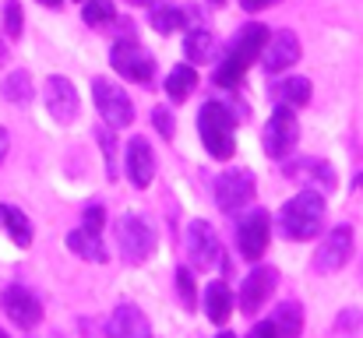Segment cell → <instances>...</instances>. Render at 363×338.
<instances>
[{
    "mask_svg": "<svg viewBox=\"0 0 363 338\" xmlns=\"http://www.w3.org/2000/svg\"><path fill=\"white\" fill-rule=\"evenodd\" d=\"M268 4H272V0H240L243 11H264Z\"/></svg>",
    "mask_w": 363,
    "mask_h": 338,
    "instance_id": "35",
    "label": "cell"
},
{
    "mask_svg": "<svg viewBox=\"0 0 363 338\" xmlns=\"http://www.w3.org/2000/svg\"><path fill=\"white\" fill-rule=\"evenodd\" d=\"M293 169H300V176H307L311 184H318L314 191H335V169L328 166V162H321V159H303L300 166H293Z\"/></svg>",
    "mask_w": 363,
    "mask_h": 338,
    "instance_id": "26",
    "label": "cell"
},
{
    "mask_svg": "<svg viewBox=\"0 0 363 338\" xmlns=\"http://www.w3.org/2000/svg\"><path fill=\"white\" fill-rule=\"evenodd\" d=\"M4 60H7V43L0 39V64H4Z\"/></svg>",
    "mask_w": 363,
    "mask_h": 338,
    "instance_id": "38",
    "label": "cell"
},
{
    "mask_svg": "<svg viewBox=\"0 0 363 338\" xmlns=\"http://www.w3.org/2000/svg\"><path fill=\"white\" fill-rule=\"evenodd\" d=\"M216 338H237V335H233V332H219Z\"/></svg>",
    "mask_w": 363,
    "mask_h": 338,
    "instance_id": "41",
    "label": "cell"
},
{
    "mask_svg": "<svg viewBox=\"0 0 363 338\" xmlns=\"http://www.w3.org/2000/svg\"><path fill=\"white\" fill-rule=\"evenodd\" d=\"M272 328H275V338H300L303 332V307L300 303H279L275 314H272Z\"/></svg>",
    "mask_w": 363,
    "mask_h": 338,
    "instance_id": "22",
    "label": "cell"
},
{
    "mask_svg": "<svg viewBox=\"0 0 363 338\" xmlns=\"http://www.w3.org/2000/svg\"><path fill=\"white\" fill-rule=\"evenodd\" d=\"M85 229H89V232H99V236H103V225H106V208H103V205H89V208H85Z\"/></svg>",
    "mask_w": 363,
    "mask_h": 338,
    "instance_id": "33",
    "label": "cell"
},
{
    "mask_svg": "<svg viewBox=\"0 0 363 338\" xmlns=\"http://www.w3.org/2000/svg\"><path fill=\"white\" fill-rule=\"evenodd\" d=\"M82 4H85V0H82Z\"/></svg>",
    "mask_w": 363,
    "mask_h": 338,
    "instance_id": "44",
    "label": "cell"
},
{
    "mask_svg": "<svg viewBox=\"0 0 363 338\" xmlns=\"http://www.w3.org/2000/svg\"><path fill=\"white\" fill-rule=\"evenodd\" d=\"M0 229L18 243V247H32V219L14 208V205H0Z\"/></svg>",
    "mask_w": 363,
    "mask_h": 338,
    "instance_id": "20",
    "label": "cell"
},
{
    "mask_svg": "<svg viewBox=\"0 0 363 338\" xmlns=\"http://www.w3.org/2000/svg\"><path fill=\"white\" fill-rule=\"evenodd\" d=\"M99 148H103V162H106V176H117V137L113 134H99Z\"/></svg>",
    "mask_w": 363,
    "mask_h": 338,
    "instance_id": "31",
    "label": "cell"
},
{
    "mask_svg": "<svg viewBox=\"0 0 363 338\" xmlns=\"http://www.w3.org/2000/svg\"><path fill=\"white\" fill-rule=\"evenodd\" d=\"M254 194H257V180H254L250 169H226L216 180V205L230 215L247 208L254 201Z\"/></svg>",
    "mask_w": 363,
    "mask_h": 338,
    "instance_id": "8",
    "label": "cell"
},
{
    "mask_svg": "<svg viewBox=\"0 0 363 338\" xmlns=\"http://www.w3.org/2000/svg\"><path fill=\"white\" fill-rule=\"evenodd\" d=\"M82 18H85V25H110L117 18V7H113V0H85Z\"/></svg>",
    "mask_w": 363,
    "mask_h": 338,
    "instance_id": "28",
    "label": "cell"
},
{
    "mask_svg": "<svg viewBox=\"0 0 363 338\" xmlns=\"http://www.w3.org/2000/svg\"><path fill=\"white\" fill-rule=\"evenodd\" d=\"M353 187H357V191H363V176H357V180H353Z\"/></svg>",
    "mask_w": 363,
    "mask_h": 338,
    "instance_id": "40",
    "label": "cell"
},
{
    "mask_svg": "<svg viewBox=\"0 0 363 338\" xmlns=\"http://www.w3.org/2000/svg\"><path fill=\"white\" fill-rule=\"evenodd\" d=\"M106 338H152V325L138 307L123 303L106 321Z\"/></svg>",
    "mask_w": 363,
    "mask_h": 338,
    "instance_id": "17",
    "label": "cell"
},
{
    "mask_svg": "<svg viewBox=\"0 0 363 338\" xmlns=\"http://www.w3.org/2000/svg\"><path fill=\"white\" fill-rule=\"evenodd\" d=\"M110 64H113V71H117L121 78L134 81V85H152V78H155V57H152L145 46H138L134 39L113 43Z\"/></svg>",
    "mask_w": 363,
    "mask_h": 338,
    "instance_id": "5",
    "label": "cell"
},
{
    "mask_svg": "<svg viewBox=\"0 0 363 338\" xmlns=\"http://www.w3.org/2000/svg\"><path fill=\"white\" fill-rule=\"evenodd\" d=\"M152 28L162 32V35H169V32H177V28H187V18H184L180 7L162 4V7H152Z\"/></svg>",
    "mask_w": 363,
    "mask_h": 338,
    "instance_id": "27",
    "label": "cell"
},
{
    "mask_svg": "<svg viewBox=\"0 0 363 338\" xmlns=\"http://www.w3.org/2000/svg\"><path fill=\"white\" fill-rule=\"evenodd\" d=\"M67 250L78 254L82 261H92V264H103L106 261V247H103V236L99 232H89L85 225L71 229L67 232Z\"/></svg>",
    "mask_w": 363,
    "mask_h": 338,
    "instance_id": "18",
    "label": "cell"
},
{
    "mask_svg": "<svg viewBox=\"0 0 363 338\" xmlns=\"http://www.w3.org/2000/svg\"><path fill=\"white\" fill-rule=\"evenodd\" d=\"M187 254H191V264L198 268V271H216V268H223L226 264V257H223V243H219V236H216V229L205 222V219H194V222L187 225Z\"/></svg>",
    "mask_w": 363,
    "mask_h": 338,
    "instance_id": "7",
    "label": "cell"
},
{
    "mask_svg": "<svg viewBox=\"0 0 363 338\" xmlns=\"http://www.w3.org/2000/svg\"><path fill=\"white\" fill-rule=\"evenodd\" d=\"M184 53L191 57V64H208L216 60V35L201 25V28H191L187 39H184Z\"/></svg>",
    "mask_w": 363,
    "mask_h": 338,
    "instance_id": "23",
    "label": "cell"
},
{
    "mask_svg": "<svg viewBox=\"0 0 363 338\" xmlns=\"http://www.w3.org/2000/svg\"><path fill=\"white\" fill-rule=\"evenodd\" d=\"M0 338H7V335H4V332H0Z\"/></svg>",
    "mask_w": 363,
    "mask_h": 338,
    "instance_id": "43",
    "label": "cell"
},
{
    "mask_svg": "<svg viewBox=\"0 0 363 338\" xmlns=\"http://www.w3.org/2000/svg\"><path fill=\"white\" fill-rule=\"evenodd\" d=\"M198 134L212 159H233L237 152V116L226 103H205L198 113Z\"/></svg>",
    "mask_w": 363,
    "mask_h": 338,
    "instance_id": "3",
    "label": "cell"
},
{
    "mask_svg": "<svg viewBox=\"0 0 363 338\" xmlns=\"http://www.w3.org/2000/svg\"><path fill=\"white\" fill-rule=\"evenodd\" d=\"M155 243H159V229L148 215L123 212L121 222H117V247H121V257L127 264H145L155 254Z\"/></svg>",
    "mask_w": 363,
    "mask_h": 338,
    "instance_id": "4",
    "label": "cell"
},
{
    "mask_svg": "<svg viewBox=\"0 0 363 338\" xmlns=\"http://www.w3.org/2000/svg\"><path fill=\"white\" fill-rule=\"evenodd\" d=\"M208 4H212V7H219V4H223V0H208Z\"/></svg>",
    "mask_w": 363,
    "mask_h": 338,
    "instance_id": "42",
    "label": "cell"
},
{
    "mask_svg": "<svg viewBox=\"0 0 363 338\" xmlns=\"http://www.w3.org/2000/svg\"><path fill=\"white\" fill-rule=\"evenodd\" d=\"M247 338H275V328H272V321H257L250 332H247Z\"/></svg>",
    "mask_w": 363,
    "mask_h": 338,
    "instance_id": "34",
    "label": "cell"
},
{
    "mask_svg": "<svg viewBox=\"0 0 363 338\" xmlns=\"http://www.w3.org/2000/svg\"><path fill=\"white\" fill-rule=\"evenodd\" d=\"M152 123H155V130H159V134H162L166 141H169V137L177 134V123H173V113L166 110V106H155V110H152Z\"/></svg>",
    "mask_w": 363,
    "mask_h": 338,
    "instance_id": "32",
    "label": "cell"
},
{
    "mask_svg": "<svg viewBox=\"0 0 363 338\" xmlns=\"http://www.w3.org/2000/svg\"><path fill=\"white\" fill-rule=\"evenodd\" d=\"M39 4H46V7H60L64 0H39Z\"/></svg>",
    "mask_w": 363,
    "mask_h": 338,
    "instance_id": "39",
    "label": "cell"
},
{
    "mask_svg": "<svg viewBox=\"0 0 363 338\" xmlns=\"http://www.w3.org/2000/svg\"><path fill=\"white\" fill-rule=\"evenodd\" d=\"M123 169H127V180L141 191V187H148L152 180H155V152H152V145L145 141V137H130L127 141V159H123Z\"/></svg>",
    "mask_w": 363,
    "mask_h": 338,
    "instance_id": "16",
    "label": "cell"
},
{
    "mask_svg": "<svg viewBox=\"0 0 363 338\" xmlns=\"http://www.w3.org/2000/svg\"><path fill=\"white\" fill-rule=\"evenodd\" d=\"M194 85H198V71H194L191 64H180V67H173L169 78H166V96H169L173 103H184V99H191Z\"/></svg>",
    "mask_w": 363,
    "mask_h": 338,
    "instance_id": "24",
    "label": "cell"
},
{
    "mask_svg": "<svg viewBox=\"0 0 363 338\" xmlns=\"http://www.w3.org/2000/svg\"><path fill=\"white\" fill-rule=\"evenodd\" d=\"M264 43H268V28H264L261 21H247L240 32L230 39L226 57L219 60V67H216V74H212L216 85H219V89H237L243 81V74H247V67L261 57Z\"/></svg>",
    "mask_w": 363,
    "mask_h": 338,
    "instance_id": "1",
    "label": "cell"
},
{
    "mask_svg": "<svg viewBox=\"0 0 363 338\" xmlns=\"http://www.w3.org/2000/svg\"><path fill=\"white\" fill-rule=\"evenodd\" d=\"M177 293H180V303L191 310V307H194V300H198V289H194L191 268H177Z\"/></svg>",
    "mask_w": 363,
    "mask_h": 338,
    "instance_id": "30",
    "label": "cell"
},
{
    "mask_svg": "<svg viewBox=\"0 0 363 338\" xmlns=\"http://www.w3.org/2000/svg\"><path fill=\"white\" fill-rule=\"evenodd\" d=\"M130 4H134V7H159L162 0H130Z\"/></svg>",
    "mask_w": 363,
    "mask_h": 338,
    "instance_id": "37",
    "label": "cell"
},
{
    "mask_svg": "<svg viewBox=\"0 0 363 338\" xmlns=\"http://www.w3.org/2000/svg\"><path fill=\"white\" fill-rule=\"evenodd\" d=\"M21 25H25L21 4H18V0H7V4H4V32H7V39H18V35H21Z\"/></svg>",
    "mask_w": 363,
    "mask_h": 338,
    "instance_id": "29",
    "label": "cell"
},
{
    "mask_svg": "<svg viewBox=\"0 0 363 338\" xmlns=\"http://www.w3.org/2000/svg\"><path fill=\"white\" fill-rule=\"evenodd\" d=\"M43 99H46V113H50L57 123H71V120L78 116V89H74L64 74H50V78H46Z\"/></svg>",
    "mask_w": 363,
    "mask_h": 338,
    "instance_id": "14",
    "label": "cell"
},
{
    "mask_svg": "<svg viewBox=\"0 0 363 338\" xmlns=\"http://www.w3.org/2000/svg\"><path fill=\"white\" fill-rule=\"evenodd\" d=\"M268 240H272V215L264 208H254L237 229V247L247 261H261L268 250Z\"/></svg>",
    "mask_w": 363,
    "mask_h": 338,
    "instance_id": "12",
    "label": "cell"
},
{
    "mask_svg": "<svg viewBox=\"0 0 363 338\" xmlns=\"http://www.w3.org/2000/svg\"><path fill=\"white\" fill-rule=\"evenodd\" d=\"M275 225L286 240H314L325 225V194L314 191V187L300 191L296 198H289L282 205Z\"/></svg>",
    "mask_w": 363,
    "mask_h": 338,
    "instance_id": "2",
    "label": "cell"
},
{
    "mask_svg": "<svg viewBox=\"0 0 363 338\" xmlns=\"http://www.w3.org/2000/svg\"><path fill=\"white\" fill-rule=\"evenodd\" d=\"M205 314H208L212 325H226L230 321V314H233V289L223 278L205 289Z\"/></svg>",
    "mask_w": 363,
    "mask_h": 338,
    "instance_id": "19",
    "label": "cell"
},
{
    "mask_svg": "<svg viewBox=\"0 0 363 338\" xmlns=\"http://www.w3.org/2000/svg\"><path fill=\"white\" fill-rule=\"evenodd\" d=\"M261 141H264V155H268V159H286V155L296 148V141H300V123H296L293 106H275V113H272L268 123H264Z\"/></svg>",
    "mask_w": 363,
    "mask_h": 338,
    "instance_id": "6",
    "label": "cell"
},
{
    "mask_svg": "<svg viewBox=\"0 0 363 338\" xmlns=\"http://www.w3.org/2000/svg\"><path fill=\"white\" fill-rule=\"evenodd\" d=\"M7 145H11V137H7V130L0 127V162H4V155H7Z\"/></svg>",
    "mask_w": 363,
    "mask_h": 338,
    "instance_id": "36",
    "label": "cell"
},
{
    "mask_svg": "<svg viewBox=\"0 0 363 338\" xmlns=\"http://www.w3.org/2000/svg\"><path fill=\"white\" fill-rule=\"evenodd\" d=\"M0 92H4V99L14 103V106L32 103V96H35V89H32V74H28V71H11V74L4 78Z\"/></svg>",
    "mask_w": 363,
    "mask_h": 338,
    "instance_id": "25",
    "label": "cell"
},
{
    "mask_svg": "<svg viewBox=\"0 0 363 338\" xmlns=\"http://www.w3.org/2000/svg\"><path fill=\"white\" fill-rule=\"evenodd\" d=\"M353 257V229L350 225H332V232L321 240L318 254H314V268L321 275H332L339 268H346Z\"/></svg>",
    "mask_w": 363,
    "mask_h": 338,
    "instance_id": "11",
    "label": "cell"
},
{
    "mask_svg": "<svg viewBox=\"0 0 363 338\" xmlns=\"http://www.w3.org/2000/svg\"><path fill=\"white\" fill-rule=\"evenodd\" d=\"M92 99H96V110L103 113V120L110 127L121 130V127L134 123V106H130V99H127V92H123L121 85H113L106 78H96L92 81Z\"/></svg>",
    "mask_w": 363,
    "mask_h": 338,
    "instance_id": "9",
    "label": "cell"
},
{
    "mask_svg": "<svg viewBox=\"0 0 363 338\" xmlns=\"http://www.w3.org/2000/svg\"><path fill=\"white\" fill-rule=\"evenodd\" d=\"M296 60H300V39H296L293 28H279L275 35H268V43H264V50H261L264 71L279 74V71H289Z\"/></svg>",
    "mask_w": 363,
    "mask_h": 338,
    "instance_id": "15",
    "label": "cell"
},
{
    "mask_svg": "<svg viewBox=\"0 0 363 338\" xmlns=\"http://www.w3.org/2000/svg\"><path fill=\"white\" fill-rule=\"evenodd\" d=\"M275 286H279V271H275V268H268V264H257L240 286V310L247 314V317H254V314L272 300Z\"/></svg>",
    "mask_w": 363,
    "mask_h": 338,
    "instance_id": "13",
    "label": "cell"
},
{
    "mask_svg": "<svg viewBox=\"0 0 363 338\" xmlns=\"http://www.w3.org/2000/svg\"><path fill=\"white\" fill-rule=\"evenodd\" d=\"M272 99H275L279 106H293V110H300V106L311 103V81H307V78H286V81H275V85H272Z\"/></svg>",
    "mask_w": 363,
    "mask_h": 338,
    "instance_id": "21",
    "label": "cell"
},
{
    "mask_svg": "<svg viewBox=\"0 0 363 338\" xmlns=\"http://www.w3.org/2000/svg\"><path fill=\"white\" fill-rule=\"evenodd\" d=\"M0 307H4V314L11 317V325H18L21 332H32V328L43 321V303H39V296H35L32 289H25V286H7V289L0 293Z\"/></svg>",
    "mask_w": 363,
    "mask_h": 338,
    "instance_id": "10",
    "label": "cell"
}]
</instances>
